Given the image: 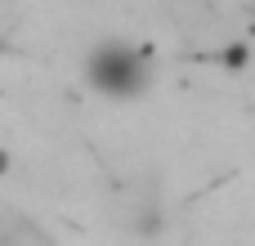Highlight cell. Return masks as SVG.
Returning <instances> with one entry per match:
<instances>
[{"mask_svg": "<svg viewBox=\"0 0 255 246\" xmlns=\"http://www.w3.org/2000/svg\"><path fill=\"white\" fill-rule=\"evenodd\" d=\"M81 76H85V85H90L94 94L126 103V99L148 94V85H152V63H148V54H143L139 45L112 36V40H99V45L85 54Z\"/></svg>", "mask_w": 255, "mask_h": 246, "instance_id": "6da1fadb", "label": "cell"}]
</instances>
